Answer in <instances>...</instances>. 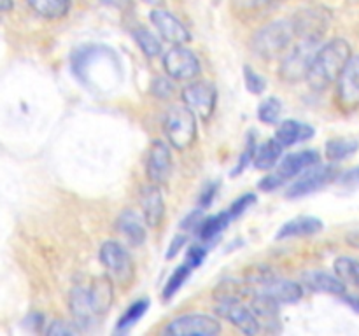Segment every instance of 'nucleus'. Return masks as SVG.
Listing matches in <instances>:
<instances>
[{
	"mask_svg": "<svg viewBox=\"0 0 359 336\" xmlns=\"http://www.w3.org/2000/svg\"><path fill=\"white\" fill-rule=\"evenodd\" d=\"M342 298H344V301H346L347 304H349L351 308H353L354 312H358L359 314V298L358 296H353V294H342Z\"/></svg>",
	"mask_w": 359,
	"mask_h": 336,
	"instance_id": "42",
	"label": "nucleus"
},
{
	"mask_svg": "<svg viewBox=\"0 0 359 336\" xmlns=\"http://www.w3.org/2000/svg\"><path fill=\"white\" fill-rule=\"evenodd\" d=\"M337 102L344 111L359 107V55H353L337 79Z\"/></svg>",
	"mask_w": 359,
	"mask_h": 336,
	"instance_id": "16",
	"label": "nucleus"
},
{
	"mask_svg": "<svg viewBox=\"0 0 359 336\" xmlns=\"http://www.w3.org/2000/svg\"><path fill=\"white\" fill-rule=\"evenodd\" d=\"M216 314L221 318L230 322L231 326L242 331L244 335H256L262 329V322L256 317V314L252 312V308L249 304H245L242 301V298L238 296H224V298H216Z\"/></svg>",
	"mask_w": 359,
	"mask_h": 336,
	"instance_id": "9",
	"label": "nucleus"
},
{
	"mask_svg": "<svg viewBox=\"0 0 359 336\" xmlns=\"http://www.w3.org/2000/svg\"><path fill=\"white\" fill-rule=\"evenodd\" d=\"M249 287L255 293L263 294L279 304L297 303L304 298V287L293 280L273 276L270 273H259L255 279L249 280Z\"/></svg>",
	"mask_w": 359,
	"mask_h": 336,
	"instance_id": "8",
	"label": "nucleus"
},
{
	"mask_svg": "<svg viewBox=\"0 0 359 336\" xmlns=\"http://www.w3.org/2000/svg\"><path fill=\"white\" fill-rule=\"evenodd\" d=\"M279 2H283V0H248V6L252 9H265V7L276 6Z\"/></svg>",
	"mask_w": 359,
	"mask_h": 336,
	"instance_id": "41",
	"label": "nucleus"
},
{
	"mask_svg": "<svg viewBox=\"0 0 359 336\" xmlns=\"http://www.w3.org/2000/svg\"><path fill=\"white\" fill-rule=\"evenodd\" d=\"M283 149L284 147L280 146L276 139L266 140L265 144H262L259 147H256L252 164H255L258 170H270V168H273L277 163H279Z\"/></svg>",
	"mask_w": 359,
	"mask_h": 336,
	"instance_id": "24",
	"label": "nucleus"
},
{
	"mask_svg": "<svg viewBox=\"0 0 359 336\" xmlns=\"http://www.w3.org/2000/svg\"><path fill=\"white\" fill-rule=\"evenodd\" d=\"M323 230V220L312 216H300L294 219L287 220L277 231V240H290V238H304L318 234Z\"/></svg>",
	"mask_w": 359,
	"mask_h": 336,
	"instance_id": "21",
	"label": "nucleus"
},
{
	"mask_svg": "<svg viewBox=\"0 0 359 336\" xmlns=\"http://www.w3.org/2000/svg\"><path fill=\"white\" fill-rule=\"evenodd\" d=\"M193 270L195 268H193L188 261H184L181 266H177V268L172 272V275L168 276L167 284H165V287H163V300L165 301L172 300V298L179 293V289L184 286V282L189 279V275H191Z\"/></svg>",
	"mask_w": 359,
	"mask_h": 336,
	"instance_id": "29",
	"label": "nucleus"
},
{
	"mask_svg": "<svg viewBox=\"0 0 359 336\" xmlns=\"http://www.w3.org/2000/svg\"><path fill=\"white\" fill-rule=\"evenodd\" d=\"M163 132L174 149H189L196 140V114L184 104L172 105L165 112Z\"/></svg>",
	"mask_w": 359,
	"mask_h": 336,
	"instance_id": "4",
	"label": "nucleus"
},
{
	"mask_svg": "<svg viewBox=\"0 0 359 336\" xmlns=\"http://www.w3.org/2000/svg\"><path fill=\"white\" fill-rule=\"evenodd\" d=\"M297 37L291 20H276L266 23L252 35L251 48L258 56L266 59L277 58L291 46Z\"/></svg>",
	"mask_w": 359,
	"mask_h": 336,
	"instance_id": "3",
	"label": "nucleus"
},
{
	"mask_svg": "<svg viewBox=\"0 0 359 336\" xmlns=\"http://www.w3.org/2000/svg\"><path fill=\"white\" fill-rule=\"evenodd\" d=\"M216 191H217V184H209V186H207L205 191H203L202 196H200V209H207V206H209L210 203H212Z\"/></svg>",
	"mask_w": 359,
	"mask_h": 336,
	"instance_id": "38",
	"label": "nucleus"
},
{
	"mask_svg": "<svg viewBox=\"0 0 359 336\" xmlns=\"http://www.w3.org/2000/svg\"><path fill=\"white\" fill-rule=\"evenodd\" d=\"M102 266L112 284L119 287H128L135 279V262L132 255L126 251L125 245H121L116 240L105 241L98 252Z\"/></svg>",
	"mask_w": 359,
	"mask_h": 336,
	"instance_id": "6",
	"label": "nucleus"
},
{
	"mask_svg": "<svg viewBox=\"0 0 359 336\" xmlns=\"http://www.w3.org/2000/svg\"><path fill=\"white\" fill-rule=\"evenodd\" d=\"M14 7V0H0V13H9Z\"/></svg>",
	"mask_w": 359,
	"mask_h": 336,
	"instance_id": "43",
	"label": "nucleus"
},
{
	"mask_svg": "<svg viewBox=\"0 0 359 336\" xmlns=\"http://www.w3.org/2000/svg\"><path fill=\"white\" fill-rule=\"evenodd\" d=\"M186 240H188V238H186V234H177V237H175L174 240H172L170 248H168L167 258H168V259L175 258V255H177L179 252H181V248L186 245Z\"/></svg>",
	"mask_w": 359,
	"mask_h": 336,
	"instance_id": "39",
	"label": "nucleus"
},
{
	"mask_svg": "<svg viewBox=\"0 0 359 336\" xmlns=\"http://www.w3.org/2000/svg\"><path fill=\"white\" fill-rule=\"evenodd\" d=\"M340 182L346 186H359V167L353 168V170L346 172V174L340 177Z\"/></svg>",
	"mask_w": 359,
	"mask_h": 336,
	"instance_id": "40",
	"label": "nucleus"
},
{
	"mask_svg": "<svg viewBox=\"0 0 359 336\" xmlns=\"http://www.w3.org/2000/svg\"><path fill=\"white\" fill-rule=\"evenodd\" d=\"M133 38H135L137 46L140 48V51L147 56V58H156L163 52V46H161V41L149 31L147 28L139 27L133 30Z\"/></svg>",
	"mask_w": 359,
	"mask_h": 336,
	"instance_id": "28",
	"label": "nucleus"
},
{
	"mask_svg": "<svg viewBox=\"0 0 359 336\" xmlns=\"http://www.w3.org/2000/svg\"><path fill=\"white\" fill-rule=\"evenodd\" d=\"M81 329L77 328L76 322H67V321H53L51 324L46 328V335L49 336H72L77 335Z\"/></svg>",
	"mask_w": 359,
	"mask_h": 336,
	"instance_id": "32",
	"label": "nucleus"
},
{
	"mask_svg": "<svg viewBox=\"0 0 359 336\" xmlns=\"http://www.w3.org/2000/svg\"><path fill=\"white\" fill-rule=\"evenodd\" d=\"M321 46L323 41H319V38H300V42L280 62V79L291 84L307 79L312 63H314L316 55L321 49Z\"/></svg>",
	"mask_w": 359,
	"mask_h": 336,
	"instance_id": "5",
	"label": "nucleus"
},
{
	"mask_svg": "<svg viewBox=\"0 0 359 336\" xmlns=\"http://www.w3.org/2000/svg\"><path fill=\"white\" fill-rule=\"evenodd\" d=\"M170 147V144H165L163 140H154L151 144L146 160V174L151 184L163 186L170 178L172 170H174Z\"/></svg>",
	"mask_w": 359,
	"mask_h": 336,
	"instance_id": "15",
	"label": "nucleus"
},
{
	"mask_svg": "<svg viewBox=\"0 0 359 336\" xmlns=\"http://www.w3.org/2000/svg\"><path fill=\"white\" fill-rule=\"evenodd\" d=\"M333 270L335 275L342 280L347 286L359 287V261L349 255H342V258L335 259L333 262Z\"/></svg>",
	"mask_w": 359,
	"mask_h": 336,
	"instance_id": "27",
	"label": "nucleus"
},
{
	"mask_svg": "<svg viewBox=\"0 0 359 336\" xmlns=\"http://www.w3.org/2000/svg\"><path fill=\"white\" fill-rule=\"evenodd\" d=\"M319 161H321V154L314 149L298 150V153L287 154L283 160V163L277 167L276 172H272V174H269L265 178L259 181V189L262 191H273V189L280 188V186L286 184L291 178L304 174L307 168L318 164Z\"/></svg>",
	"mask_w": 359,
	"mask_h": 336,
	"instance_id": "7",
	"label": "nucleus"
},
{
	"mask_svg": "<svg viewBox=\"0 0 359 336\" xmlns=\"http://www.w3.org/2000/svg\"><path fill=\"white\" fill-rule=\"evenodd\" d=\"M165 332L170 336H216L221 332V322L212 315L186 314L175 317Z\"/></svg>",
	"mask_w": 359,
	"mask_h": 336,
	"instance_id": "13",
	"label": "nucleus"
},
{
	"mask_svg": "<svg viewBox=\"0 0 359 336\" xmlns=\"http://www.w3.org/2000/svg\"><path fill=\"white\" fill-rule=\"evenodd\" d=\"M314 128L307 122L294 121V119H286L279 125V128L276 130V136L273 139L280 144L283 147H291L294 144L305 142V140H311L314 136Z\"/></svg>",
	"mask_w": 359,
	"mask_h": 336,
	"instance_id": "22",
	"label": "nucleus"
},
{
	"mask_svg": "<svg viewBox=\"0 0 359 336\" xmlns=\"http://www.w3.org/2000/svg\"><path fill=\"white\" fill-rule=\"evenodd\" d=\"M339 177V168L335 164H314V167L307 168L293 184L287 188L286 196L287 198H302V196H309L312 192L319 191L325 186L332 184Z\"/></svg>",
	"mask_w": 359,
	"mask_h": 336,
	"instance_id": "12",
	"label": "nucleus"
},
{
	"mask_svg": "<svg viewBox=\"0 0 359 336\" xmlns=\"http://www.w3.org/2000/svg\"><path fill=\"white\" fill-rule=\"evenodd\" d=\"M205 254H207L205 248L200 247V245H195V247L189 248V252H188V255H186L184 261H188L193 268H198V266L202 265L203 259H205Z\"/></svg>",
	"mask_w": 359,
	"mask_h": 336,
	"instance_id": "37",
	"label": "nucleus"
},
{
	"mask_svg": "<svg viewBox=\"0 0 359 336\" xmlns=\"http://www.w3.org/2000/svg\"><path fill=\"white\" fill-rule=\"evenodd\" d=\"M280 114H283V104L276 97L266 98L265 102L259 104L258 118L265 125H276V122H279Z\"/></svg>",
	"mask_w": 359,
	"mask_h": 336,
	"instance_id": "31",
	"label": "nucleus"
},
{
	"mask_svg": "<svg viewBox=\"0 0 359 336\" xmlns=\"http://www.w3.org/2000/svg\"><path fill=\"white\" fill-rule=\"evenodd\" d=\"M230 219H231V216L228 210L226 212L216 214V216L209 217V219H203L198 226L200 240H203V241L214 240V238H216L221 231L226 230V226L230 224Z\"/></svg>",
	"mask_w": 359,
	"mask_h": 336,
	"instance_id": "26",
	"label": "nucleus"
},
{
	"mask_svg": "<svg viewBox=\"0 0 359 336\" xmlns=\"http://www.w3.org/2000/svg\"><path fill=\"white\" fill-rule=\"evenodd\" d=\"M147 223L140 212L125 209L116 220V230L132 245H142L147 238Z\"/></svg>",
	"mask_w": 359,
	"mask_h": 336,
	"instance_id": "18",
	"label": "nucleus"
},
{
	"mask_svg": "<svg viewBox=\"0 0 359 336\" xmlns=\"http://www.w3.org/2000/svg\"><path fill=\"white\" fill-rule=\"evenodd\" d=\"M182 104L191 108L202 121H209L217 104V90L207 80H191L181 91Z\"/></svg>",
	"mask_w": 359,
	"mask_h": 336,
	"instance_id": "11",
	"label": "nucleus"
},
{
	"mask_svg": "<svg viewBox=\"0 0 359 336\" xmlns=\"http://www.w3.org/2000/svg\"><path fill=\"white\" fill-rule=\"evenodd\" d=\"M359 149V142L353 139H333L328 140L325 146V154L332 163L344 161L353 156Z\"/></svg>",
	"mask_w": 359,
	"mask_h": 336,
	"instance_id": "25",
	"label": "nucleus"
},
{
	"mask_svg": "<svg viewBox=\"0 0 359 336\" xmlns=\"http://www.w3.org/2000/svg\"><path fill=\"white\" fill-rule=\"evenodd\" d=\"M163 69L170 79L179 83H191L202 72L198 56L184 46H172V49L165 52Z\"/></svg>",
	"mask_w": 359,
	"mask_h": 336,
	"instance_id": "10",
	"label": "nucleus"
},
{
	"mask_svg": "<svg viewBox=\"0 0 359 336\" xmlns=\"http://www.w3.org/2000/svg\"><path fill=\"white\" fill-rule=\"evenodd\" d=\"M256 203V195L255 192H245V195H242L241 198L235 200L233 203H231V206L228 209V212H230L231 219H235V217H241L242 214L245 212V210L249 209L251 205H255Z\"/></svg>",
	"mask_w": 359,
	"mask_h": 336,
	"instance_id": "35",
	"label": "nucleus"
},
{
	"mask_svg": "<svg viewBox=\"0 0 359 336\" xmlns=\"http://www.w3.org/2000/svg\"><path fill=\"white\" fill-rule=\"evenodd\" d=\"M147 308H149V301L147 300H139V301H135V303H132L128 308H126L125 314L119 317L116 329H118L119 332L128 331L130 328H133V326H135L137 322L144 317V314L147 312Z\"/></svg>",
	"mask_w": 359,
	"mask_h": 336,
	"instance_id": "30",
	"label": "nucleus"
},
{
	"mask_svg": "<svg viewBox=\"0 0 359 336\" xmlns=\"http://www.w3.org/2000/svg\"><path fill=\"white\" fill-rule=\"evenodd\" d=\"M140 206H142V216L146 219L147 226L158 227L165 219V206L163 192H161L160 186L149 184L142 189L140 192Z\"/></svg>",
	"mask_w": 359,
	"mask_h": 336,
	"instance_id": "19",
	"label": "nucleus"
},
{
	"mask_svg": "<svg viewBox=\"0 0 359 336\" xmlns=\"http://www.w3.org/2000/svg\"><path fill=\"white\" fill-rule=\"evenodd\" d=\"M112 280L107 275L93 280L90 286L72 287L69 308L72 321L81 331L97 328L112 304Z\"/></svg>",
	"mask_w": 359,
	"mask_h": 336,
	"instance_id": "1",
	"label": "nucleus"
},
{
	"mask_svg": "<svg viewBox=\"0 0 359 336\" xmlns=\"http://www.w3.org/2000/svg\"><path fill=\"white\" fill-rule=\"evenodd\" d=\"M293 28L297 37L300 38H319L323 41L328 31L332 16L325 7H305L298 10L293 18Z\"/></svg>",
	"mask_w": 359,
	"mask_h": 336,
	"instance_id": "14",
	"label": "nucleus"
},
{
	"mask_svg": "<svg viewBox=\"0 0 359 336\" xmlns=\"http://www.w3.org/2000/svg\"><path fill=\"white\" fill-rule=\"evenodd\" d=\"M255 150H256V147H255V142H248V146H245V149H244V153H242V156H241V161H238V164L237 167H235V170L231 172V175H238V174H242V172L245 170V167H248V164H251V161L255 160Z\"/></svg>",
	"mask_w": 359,
	"mask_h": 336,
	"instance_id": "36",
	"label": "nucleus"
},
{
	"mask_svg": "<svg viewBox=\"0 0 359 336\" xmlns=\"http://www.w3.org/2000/svg\"><path fill=\"white\" fill-rule=\"evenodd\" d=\"M170 77H156L153 83V86H151V91H153V94L156 98H160V100H168V98H172V94H174L175 88L174 84H172Z\"/></svg>",
	"mask_w": 359,
	"mask_h": 336,
	"instance_id": "33",
	"label": "nucleus"
},
{
	"mask_svg": "<svg viewBox=\"0 0 359 336\" xmlns=\"http://www.w3.org/2000/svg\"><path fill=\"white\" fill-rule=\"evenodd\" d=\"M35 14L49 21L63 20L72 9L70 0H25Z\"/></svg>",
	"mask_w": 359,
	"mask_h": 336,
	"instance_id": "23",
	"label": "nucleus"
},
{
	"mask_svg": "<svg viewBox=\"0 0 359 336\" xmlns=\"http://www.w3.org/2000/svg\"><path fill=\"white\" fill-rule=\"evenodd\" d=\"M149 21L153 23V27L156 28V31L160 34V37L165 42L172 46H184L191 41V34H189L188 28L184 27L179 18H175L170 10L165 9H153L149 13Z\"/></svg>",
	"mask_w": 359,
	"mask_h": 336,
	"instance_id": "17",
	"label": "nucleus"
},
{
	"mask_svg": "<svg viewBox=\"0 0 359 336\" xmlns=\"http://www.w3.org/2000/svg\"><path fill=\"white\" fill-rule=\"evenodd\" d=\"M244 79H245V86H248V91H251V93L259 94L265 91L266 80L263 79L259 74H256L251 66H244Z\"/></svg>",
	"mask_w": 359,
	"mask_h": 336,
	"instance_id": "34",
	"label": "nucleus"
},
{
	"mask_svg": "<svg viewBox=\"0 0 359 336\" xmlns=\"http://www.w3.org/2000/svg\"><path fill=\"white\" fill-rule=\"evenodd\" d=\"M351 56H353V49L346 38H333L326 42L316 55L311 72L305 80L316 91L328 90L332 84L337 83Z\"/></svg>",
	"mask_w": 359,
	"mask_h": 336,
	"instance_id": "2",
	"label": "nucleus"
},
{
	"mask_svg": "<svg viewBox=\"0 0 359 336\" xmlns=\"http://www.w3.org/2000/svg\"><path fill=\"white\" fill-rule=\"evenodd\" d=\"M302 282L312 293H326V294H335V296H342L346 294L347 284L337 275H332L328 272H319V270H311L302 275Z\"/></svg>",
	"mask_w": 359,
	"mask_h": 336,
	"instance_id": "20",
	"label": "nucleus"
}]
</instances>
